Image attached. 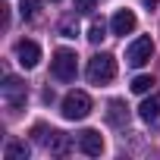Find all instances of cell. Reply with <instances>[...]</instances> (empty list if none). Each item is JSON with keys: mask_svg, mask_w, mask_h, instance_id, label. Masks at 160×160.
I'll list each match as a JSON object with an SVG mask.
<instances>
[{"mask_svg": "<svg viewBox=\"0 0 160 160\" xmlns=\"http://www.w3.org/2000/svg\"><path fill=\"white\" fill-rule=\"evenodd\" d=\"M85 75H88L91 85H107V82H113V75H116V60L110 53H94L88 60Z\"/></svg>", "mask_w": 160, "mask_h": 160, "instance_id": "6da1fadb", "label": "cell"}, {"mask_svg": "<svg viewBox=\"0 0 160 160\" xmlns=\"http://www.w3.org/2000/svg\"><path fill=\"white\" fill-rule=\"evenodd\" d=\"M50 72H53V78H60V82H72L75 72H78L75 53L66 50V47H60V50L53 53V60H50Z\"/></svg>", "mask_w": 160, "mask_h": 160, "instance_id": "7a4b0ae2", "label": "cell"}, {"mask_svg": "<svg viewBox=\"0 0 160 160\" xmlns=\"http://www.w3.org/2000/svg\"><path fill=\"white\" fill-rule=\"evenodd\" d=\"M60 110H63V119H85L91 113V98L85 91H69L63 98V107Z\"/></svg>", "mask_w": 160, "mask_h": 160, "instance_id": "3957f363", "label": "cell"}, {"mask_svg": "<svg viewBox=\"0 0 160 160\" xmlns=\"http://www.w3.org/2000/svg\"><path fill=\"white\" fill-rule=\"evenodd\" d=\"M25 98H28L25 82L16 78V75H7V78H3V101H7V107H10V110H19V107L25 104Z\"/></svg>", "mask_w": 160, "mask_h": 160, "instance_id": "277c9868", "label": "cell"}, {"mask_svg": "<svg viewBox=\"0 0 160 160\" xmlns=\"http://www.w3.org/2000/svg\"><path fill=\"white\" fill-rule=\"evenodd\" d=\"M151 53H154V41L141 35V38H135V41L129 44V50H126V63L138 69V66H144V63L151 60Z\"/></svg>", "mask_w": 160, "mask_h": 160, "instance_id": "5b68a950", "label": "cell"}, {"mask_svg": "<svg viewBox=\"0 0 160 160\" xmlns=\"http://www.w3.org/2000/svg\"><path fill=\"white\" fill-rule=\"evenodd\" d=\"M78 148H82V154H88V157H101V154H104V138H101V132H98V129H85L82 135H78Z\"/></svg>", "mask_w": 160, "mask_h": 160, "instance_id": "8992f818", "label": "cell"}, {"mask_svg": "<svg viewBox=\"0 0 160 160\" xmlns=\"http://www.w3.org/2000/svg\"><path fill=\"white\" fill-rule=\"evenodd\" d=\"M16 60H19V66L35 69L38 60H41V47H38L35 41H19V44H16Z\"/></svg>", "mask_w": 160, "mask_h": 160, "instance_id": "52a82bcc", "label": "cell"}, {"mask_svg": "<svg viewBox=\"0 0 160 160\" xmlns=\"http://www.w3.org/2000/svg\"><path fill=\"white\" fill-rule=\"evenodd\" d=\"M135 25H138V19H135V13H132V10H116V16L110 19L113 35H132V32H135Z\"/></svg>", "mask_w": 160, "mask_h": 160, "instance_id": "ba28073f", "label": "cell"}, {"mask_svg": "<svg viewBox=\"0 0 160 160\" xmlns=\"http://www.w3.org/2000/svg\"><path fill=\"white\" fill-rule=\"evenodd\" d=\"M107 122L116 126V129H122V126L129 122V107H126L122 101H110V104H107Z\"/></svg>", "mask_w": 160, "mask_h": 160, "instance_id": "9c48e42d", "label": "cell"}, {"mask_svg": "<svg viewBox=\"0 0 160 160\" xmlns=\"http://www.w3.org/2000/svg\"><path fill=\"white\" fill-rule=\"evenodd\" d=\"M47 151L63 157V154H69V151H72V138H69L66 132H57V129H53V132H50V141H47Z\"/></svg>", "mask_w": 160, "mask_h": 160, "instance_id": "30bf717a", "label": "cell"}, {"mask_svg": "<svg viewBox=\"0 0 160 160\" xmlns=\"http://www.w3.org/2000/svg\"><path fill=\"white\" fill-rule=\"evenodd\" d=\"M138 116L144 119V122H154V119H160V94H151L141 107H138Z\"/></svg>", "mask_w": 160, "mask_h": 160, "instance_id": "8fae6325", "label": "cell"}, {"mask_svg": "<svg viewBox=\"0 0 160 160\" xmlns=\"http://www.w3.org/2000/svg\"><path fill=\"white\" fill-rule=\"evenodd\" d=\"M3 154H7V160H28V144L25 141H10Z\"/></svg>", "mask_w": 160, "mask_h": 160, "instance_id": "7c38bea8", "label": "cell"}, {"mask_svg": "<svg viewBox=\"0 0 160 160\" xmlns=\"http://www.w3.org/2000/svg\"><path fill=\"white\" fill-rule=\"evenodd\" d=\"M104 38H107V25L94 19V22H91V28H88V41H91V44H101Z\"/></svg>", "mask_w": 160, "mask_h": 160, "instance_id": "4fadbf2b", "label": "cell"}, {"mask_svg": "<svg viewBox=\"0 0 160 160\" xmlns=\"http://www.w3.org/2000/svg\"><path fill=\"white\" fill-rule=\"evenodd\" d=\"M151 85H154L151 75H135V78H132V91H135V94H148Z\"/></svg>", "mask_w": 160, "mask_h": 160, "instance_id": "5bb4252c", "label": "cell"}, {"mask_svg": "<svg viewBox=\"0 0 160 160\" xmlns=\"http://www.w3.org/2000/svg\"><path fill=\"white\" fill-rule=\"evenodd\" d=\"M38 10H41V0H22V7H19L22 19H35V16H38Z\"/></svg>", "mask_w": 160, "mask_h": 160, "instance_id": "9a60e30c", "label": "cell"}, {"mask_svg": "<svg viewBox=\"0 0 160 160\" xmlns=\"http://www.w3.org/2000/svg\"><path fill=\"white\" fill-rule=\"evenodd\" d=\"M50 132H53V129H47V126H41V122L32 129V135H35V141H38V144H47V141H50Z\"/></svg>", "mask_w": 160, "mask_h": 160, "instance_id": "2e32d148", "label": "cell"}, {"mask_svg": "<svg viewBox=\"0 0 160 160\" xmlns=\"http://www.w3.org/2000/svg\"><path fill=\"white\" fill-rule=\"evenodd\" d=\"M94 3H98V0H75V13L88 16V13H94Z\"/></svg>", "mask_w": 160, "mask_h": 160, "instance_id": "e0dca14e", "label": "cell"}, {"mask_svg": "<svg viewBox=\"0 0 160 160\" xmlns=\"http://www.w3.org/2000/svg\"><path fill=\"white\" fill-rule=\"evenodd\" d=\"M60 32H63V38H75V35H78V32H75L69 22H63V25H60Z\"/></svg>", "mask_w": 160, "mask_h": 160, "instance_id": "ac0fdd59", "label": "cell"}, {"mask_svg": "<svg viewBox=\"0 0 160 160\" xmlns=\"http://www.w3.org/2000/svg\"><path fill=\"white\" fill-rule=\"evenodd\" d=\"M144 3H148V7H157V3H160V0H144Z\"/></svg>", "mask_w": 160, "mask_h": 160, "instance_id": "d6986e66", "label": "cell"}]
</instances>
